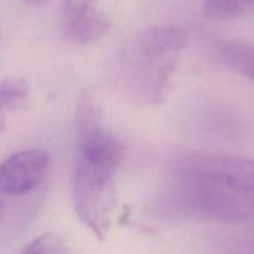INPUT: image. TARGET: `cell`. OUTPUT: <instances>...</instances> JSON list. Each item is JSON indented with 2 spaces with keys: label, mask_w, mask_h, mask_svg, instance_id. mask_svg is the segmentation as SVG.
<instances>
[{
  "label": "cell",
  "mask_w": 254,
  "mask_h": 254,
  "mask_svg": "<svg viewBox=\"0 0 254 254\" xmlns=\"http://www.w3.org/2000/svg\"><path fill=\"white\" fill-rule=\"evenodd\" d=\"M164 196V206L188 218L238 223L254 215L253 210L233 191L216 181L193 176H174Z\"/></svg>",
  "instance_id": "6da1fadb"
},
{
  "label": "cell",
  "mask_w": 254,
  "mask_h": 254,
  "mask_svg": "<svg viewBox=\"0 0 254 254\" xmlns=\"http://www.w3.org/2000/svg\"><path fill=\"white\" fill-rule=\"evenodd\" d=\"M122 161L78 156L72 198L77 216L99 240H104L117 201L116 176Z\"/></svg>",
  "instance_id": "7a4b0ae2"
},
{
  "label": "cell",
  "mask_w": 254,
  "mask_h": 254,
  "mask_svg": "<svg viewBox=\"0 0 254 254\" xmlns=\"http://www.w3.org/2000/svg\"><path fill=\"white\" fill-rule=\"evenodd\" d=\"M171 170L174 176L207 179L226 186L242 198L254 212L253 159L189 151L174 159Z\"/></svg>",
  "instance_id": "3957f363"
},
{
  "label": "cell",
  "mask_w": 254,
  "mask_h": 254,
  "mask_svg": "<svg viewBox=\"0 0 254 254\" xmlns=\"http://www.w3.org/2000/svg\"><path fill=\"white\" fill-rule=\"evenodd\" d=\"M51 158L42 149H27L10 155L0 164V193L24 195L46 178Z\"/></svg>",
  "instance_id": "277c9868"
},
{
  "label": "cell",
  "mask_w": 254,
  "mask_h": 254,
  "mask_svg": "<svg viewBox=\"0 0 254 254\" xmlns=\"http://www.w3.org/2000/svg\"><path fill=\"white\" fill-rule=\"evenodd\" d=\"M189 44V34L176 25H156L143 30L136 40V47L144 62H155L179 56Z\"/></svg>",
  "instance_id": "5b68a950"
},
{
  "label": "cell",
  "mask_w": 254,
  "mask_h": 254,
  "mask_svg": "<svg viewBox=\"0 0 254 254\" xmlns=\"http://www.w3.org/2000/svg\"><path fill=\"white\" fill-rule=\"evenodd\" d=\"M64 34L76 45H89L98 41L111 27V20L97 7L68 16H62Z\"/></svg>",
  "instance_id": "8992f818"
},
{
  "label": "cell",
  "mask_w": 254,
  "mask_h": 254,
  "mask_svg": "<svg viewBox=\"0 0 254 254\" xmlns=\"http://www.w3.org/2000/svg\"><path fill=\"white\" fill-rule=\"evenodd\" d=\"M222 60L233 71L254 81V46L241 40H228L221 46Z\"/></svg>",
  "instance_id": "52a82bcc"
},
{
  "label": "cell",
  "mask_w": 254,
  "mask_h": 254,
  "mask_svg": "<svg viewBox=\"0 0 254 254\" xmlns=\"http://www.w3.org/2000/svg\"><path fill=\"white\" fill-rule=\"evenodd\" d=\"M254 11V0H203V14L213 22L231 21Z\"/></svg>",
  "instance_id": "ba28073f"
},
{
  "label": "cell",
  "mask_w": 254,
  "mask_h": 254,
  "mask_svg": "<svg viewBox=\"0 0 254 254\" xmlns=\"http://www.w3.org/2000/svg\"><path fill=\"white\" fill-rule=\"evenodd\" d=\"M30 86L24 78H4L0 81V108L7 112H19L27 107Z\"/></svg>",
  "instance_id": "9c48e42d"
},
{
  "label": "cell",
  "mask_w": 254,
  "mask_h": 254,
  "mask_svg": "<svg viewBox=\"0 0 254 254\" xmlns=\"http://www.w3.org/2000/svg\"><path fill=\"white\" fill-rule=\"evenodd\" d=\"M20 254H68V251L59 236L47 232L37 236Z\"/></svg>",
  "instance_id": "30bf717a"
},
{
  "label": "cell",
  "mask_w": 254,
  "mask_h": 254,
  "mask_svg": "<svg viewBox=\"0 0 254 254\" xmlns=\"http://www.w3.org/2000/svg\"><path fill=\"white\" fill-rule=\"evenodd\" d=\"M97 0H64L62 16L78 14L96 7Z\"/></svg>",
  "instance_id": "8fae6325"
},
{
  "label": "cell",
  "mask_w": 254,
  "mask_h": 254,
  "mask_svg": "<svg viewBox=\"0 0 254 254\" xmlns=\"http://www.w3.org/2000/svg\"><path fill=\"white\" fill-rule=\"evenodd\" d=\"M7 123H6V113L0 108V133L6 130Z\"/></svg>",
  "instance_id": "7c38bea8"
},
{
  "label": "cell",
  "mask_w": 254,
  "mask_h": 254,
  "mask_svg": "<svg viewBox=\"0 0 254 254\" xmlns=\"http://www.w3.org/2000/svg\"><path fill=\"white\" fill-rule=\"evenodd\" d=\"M27 4L32 5V6H42L47 2V0H25Z\"/></svg>",
  "instance_id": "4fadbf2b"
},
{
  "label": "cell",
  "mask_w": 254,
  "mask_h": 254,
  "mask_svg": "<svg viewBox=\"0 0 254 254\" xmlns=\"http://www.w3.org/2000/svg\"><path fill=\"white\" fill-rule=\"evenodd\" d=\"M4 208H5V202L1 197H0V220H1L2 215H4Z\"/></svg>",
  "instance_id": "5bb4252c"
}]
</instances>
